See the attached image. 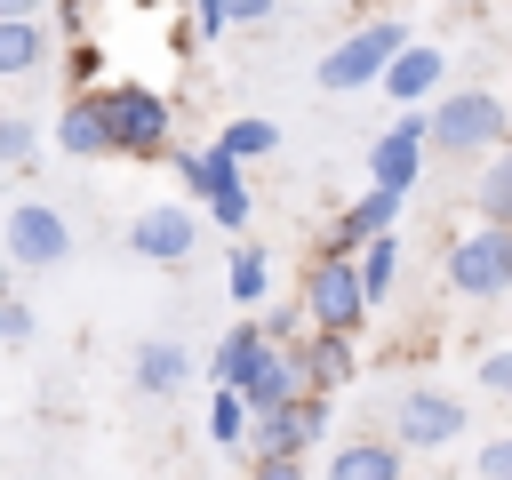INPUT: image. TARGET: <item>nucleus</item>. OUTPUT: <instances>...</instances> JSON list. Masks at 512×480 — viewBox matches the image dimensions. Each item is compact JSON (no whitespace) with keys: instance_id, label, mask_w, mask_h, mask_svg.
<instances>
[{"instance_id":"obj_7","label":"nucleus","mask_w":512,"mask_h":480,"mask_svg":"<svg viewBox=\"0 0 512 480\" xmlns=\"http://www.w3.org/2000/svg\"><path fill=\"white\" fill-rule=\"evenodd\" d=\"M384 440H400L408 456H432V448L464 440V400H456L448 384H408V392L392 400V432H384Z\"/></svg>"},{"instance_id":"obj_17","label":"nucleus","mask_w":512,"mask_h":480,"mask_svg":"<svg viewBox=\"0 0 512 480\" xmlns=\"http://www.w3.org/2000/svg\"><path fill=\"white\" fill-rule=\"evenodd\" d=\"M400 472H408V448L400 440H344L320 480H400Z\"/></svg>"},{"instance_id":"obj_27","label":"nucleus","mask_w":512,"mask_h":480,"mask_svg":"<svg viewBox=\"0 0 512 480\" xmlns=\"http://www.w3.org/2000/svg\"><path fill=\"white\" fill-rule=\"evenodd\" d=\"M32 152H40L32 112H0V168H32Z\"/></svg>"},{"instance_id":"obj_18","label":"nucleus","mask_w":512,"mask_h":480,"mask_svg":"<svg viewBox=\"0 0 512 480\" xmlns=\"http://www.w3.org/2000/svg\"><path fill=\"white\" fill-rule=\"evenodd\" d=\"M296 352H304V384H312V392H344V384L360 376V352H352V336H304Z\"/></svg>"},{"instance_id":"obj_12","label":"nucleus","mask_w":512,"mask_h":480,"mask_svg":"<svg viewBox=\"0 0 512 480\" xmlns=\"http://www.w3.org/2000/svg\"><path fill=\"white\" fill-rule=\"evenodd\" d=\"M440 80H448V48H440V40H408V48L384 64V80H376V88H384L400 112H424V104L440 96Z\"/></svg>"},{"instance_id":"obj_23","label":"nucleus","mask_w":512,"mask_h":480,"mask_svg":"<svg viewBox=\"0 0 512 480\" xmlns=\"http://www.w3.org/2000/svg\"><path fill=\"white\" fill-rule=\"evenodd\" d=\"M208 144H216L224 160H240V168H248V160H264V152L280 144V128H272L264 112H240V120H224V128H216Z\"/></svg>"},{"instance_id":"obj_35","label":"nucleus","mask_w":512,"mask_h":480,"mask_svg":"<svg viewBox=\"0 0 512 480\" xmlns=\"http://www.w3.org/2000/svg\"><path fill=\"white\" fill-rule=\"evenodd\" d=\"M248 480H312L304 456H280V464H248Z\"/></svg>"},{"instance_id":"obj_29","label":"nucleus","mask_w":512,"mask_h":480,"mask_svg":"<svg viewBox=\"0 0 512 480\" xmlns=\"http://www.w3.org/2000/svg\"><path fill=\"white\" fill-rule=\"evenodd\" d=\"M472 472H480V480H512V432H496V440H480V456H472Z\"/></svg>"},{"instance_id":"obj_3","label":"nucleus","mask_w":512,"mask_h":480,"mask_svg":"<svg viewBox=\"0 0 512 480\" xmlns=\"http://www.w3.org/2000/svg\"><path fill=\"white\" fill-rule=\"evenodd\" d=\"M168 168H176V184L192 192V208H208V224H224L232 240L248 232L256 200H248V168H240V160H224L216 144H176Z\"/></svg>"},{"instance_id":"obj_10","label":"nucleus","mask_w":512,"mask_h":480,"mask_svg":"<svg viewBox=\"0 0 512 480\" xmlns=\"http://www.w3.org/2000/svg\"><path fill=\"white\" fill-rule=\"evenodd\" d=\"M400 208H408V192H384V184H368L360 200H344V208L328 216V232H320V256H360L368 240H384V232L400 224Z\"/></svg>"},{"instance_id":"obj_8","label":"nucleus","mask_w":512,"mask_h":480,"mask_svg":"<svg viewBox=\"0 0 512 480\" xmlns=\"http://www.w3.org/2000/svg\"><path fill=\"white\" fill-rule=\"evenodd\" d=\"M0 256H8L16 272H56V264L72 256V224H64V208H48V200H16L8 224H0Z\"/></svg>"},{"instance_id":"obj_5","label":"nucleus","mask_w":512,"mask_h":480,"mask_svg":"<svg viewBox=\"0 0 512 480\" xmlns=\"http://www.w3.org/2000/svg\"><path fill=\"white\" fill-rule=\"evenodd\" d=\"M408 40H416V32H408V16H368V24H352V32H344V40L320 56V72H312V80H320L328 96L376 88V80H384V64H392Z\"/></svg>"},{"instance_id":"obj_32","label":"nucleus","mask_w":512,"mask_h":480,"mask_svg":"<svg viewBox=\"0 0 512 480\" xmlns=\"http://www.w3.org/2000/svg\"><path fill=\"white\" fill-rule=\"evenodd\" d=\"M192 32H200V40H224V32H232V8H224V0H192Z\"/></svg>"},{"instance_id":"obj_28","label":"nucleus","mask_w":512,"mask_h":480,"mask_svg":"<svg viewBox=\"0 0 512 480\" xmlns=\"http://www.w3.org/2000/svg\"><path fill=\"white\" fill-rule=\"evenodd\" d=\"M256 328H264L272 344H304V336H312V320H304V304H296V296L264 304V312H256Z\"/></svg>"},{"instance_id":"obj_14","label":"nucleus","mask_w":512,"mask_h":480,"mask_svg":"<svg viewBox=\"0 0 512 480\" xmlns=\"http://www.w3.org/2000/svg\"><path fill=\"white\" fill-rule=\"evenodd\" d=\"M128 384H136L144 400H176V392L192 384V352H184L176 336H144L136 360H128Z\"/></svg>"},{"instance_id":"obj_26","label":"nucleus","mask_w":512,"mask_h":480,"mask_svg":"<svg viewBox=\"0 0 512 480\" xmlns=\"http://www.w3.org/2000/svg\"><path fill=\"white\" fill-rule=\"evenodd\" d=\"M104 80H112V72H104V48H96V40H72V48H64V96H96Z\"/></svg>"},{"instance_id":"obj_31","label":"nucleus","mask_w":512,"mask_h":480,"mask_svg":"<svg viewBox=\"0 0 512 480\" xmlns=\"http://www.w3.org/2000/svg\"><path fill=\"white\" fill-rule=\"evenodd\" d=\"M480 392L512 400V352H480Z\"/></svg>"},{"instance_id":"obj_39","label":"nucleus","mask_w":512,"mask_h":480,"mask_svg":"<svg viewBox=\"0 0 512 480\" xmlns=\"http://www.w3.org/2000/svg\"><path fill=\"white\" fill-rule=\"evenodd\" d=\"M336 8H376V0H336Z\"/></svg>"},{"instance_id":"obj_2","label":"nucleus","mask_w":512,"mask_h":480,"mask_svg":"<svg viewBox=\"0 0 512 480\" xmlns=\"http://www.w3.org/2000/svg\"><path fill=\"white\" fill-rule=\"evenodd\" d=\"M424 128H432V152H448V160H488L512 144V112L496 88H440L424 104Z\"/></svg>"},{"instance_id":"obj_15","label":"nucleus","mask_w":512,"mask_h":480,"mask_svg":"<svg viewBox=\"0 0 512 480\" xmlns=\"http://www.w3.org/2000/svg\"><path fill=\"white\" fill-rule=\"evenodd\" d=\"M56 152H72V160H104L112 152V136H104V104L96 96H64V112H56Z\"/></svg>"},{"instance_id":"obj_6","label":"nucleus","mask_w":512,"mask_h":480,"mask_svg":"<svg viewBox=\"0 0 512 480\" xmlns=\"http://www.w3.org/2000/svg\"><path fill=\"white\" fill-rule=\"evenodd\" d=\"M440 272H448V288H456L464 304L512 296V224H472V232H456L448 256H440Z\"/></svg>"},{"instance_id":"obj_16","label":"nucleus","mask_w":512,"mask_h":480,"mask_svg":"<svg viewBox=\"0 0 512 480\" xmlns=\"http://www.w3.org/2000/svg\"><path fill=\"white\" fill-rule=\"evenodd\" d=\"M264 352H272V336H264L256 320H232V328L216 336V352H208V384H232V392H240L248 368H256Z\"/></svg>"},{"instance_id":"obj_33","label":"nucleus","mask_w":512,"mask_h":480,"mask_svg":"<svg viewBox=\"0 0 512 480\" xmlns=\"http://www.w3.org/2000/svg\"><path fill=\"white\" fill-rule=\"evenodd\" d=\"M224 8H232V32H264L280 16V0H224Z\"/></svg>"},{"instance_id":"obj_25","label":"nucleus","mask_w":512,"mask_h":480,"mask_svg":"<svg viewBox=\"0 0 512 480\" xmlns=\"http://www.w3.org/2000/svg\"><path fill=\"white\" fill-rule=\"evenodd\" d=\"M248 424H256L248 400H240L232 384H216V392H208V440H216V448H248Z\"/></svg>"},{"instance_id":"obj_9","label":"nucleus","mask_w":512,"mask_h":480,"mask_svg":"<svg viewBox=\"0 0 512 480\" xmlns=\"http://www.w3.org/2000/svg\"><path fill=\"white\" fill-rule=\"evenodd\" d=\"M424 160H432V128H424V112H400V120L368 144V184H384V192H416Z\"/></svg>"},{"instance_id":"obj_13","label":"nucleus","mask_w":512,"mask_h":480,"mask_svg":"<svg viewBox=\"0 0 512 480\" xmlns=\"http://www.w3.org/2000/svg\"><path fill=\"white\" fill-rule=\"evenodd\" d=\"M312 384H304V352L296 344H272L256 368H248V384H240V400H248V416H280V408H296Z\"/></svg>"},{"instance_id":"obj_36","label":"nucleus","mask_w":512,"mask_h":480,"mask_svg":"<svg viewBox=\"0 0 512 480\" xmlns=\"http://www.w3.org/2000/svg\"><path fill=\"white\" fill-rule=\"evenodd\" d=\"M24 16H48V0H0V24H24Z\"/></svg>"},{"instance_id":"obj_20","label":"nucleus","mask_w":512,"mask_h":480,"mask_svg":"<svg viewBox=\"0 0 512 480\" xmlns=\"http://www.w3.org/2000/svg\"><path fill=\"white\" fill-rule=\"evenodd\" d=\"M280 456H312V440H304L296 408H280V416H256V424H248V464H280Z\"/></svg>"},{"instance_id":"obj_30","label":"nucleus","mask_w":512,"mask_h":480,"mask_svg":"<svg viewBox=\"0 0 512 480\" xmlns=\"http://www.w3.org/2000/svg\"><path fill=\"white\" fill-rule=\"evenodd\" d=\"M0 344H32V304L24 296H0Z\"/></svg>"},{"instance_id":"obj_22","label":"nucleus","mask_w":512,"mask_h":480,"mask_svg":"<svg viewBox=\"0 0 512 480\" xmlns=\"http://www.w3.org/2000/svg\"><path fill=\"white\" fill-rule=\"evenodd\" d=\"M472 208H480V224H512V144L480 160V176H472Z\"/></svg>"},{"instance_id":"obj_38","label":"nucleus","mask_w":512,"mask_h":480,"mask_svg":"<svg viewBox=\"0 0 512 480\" xmlns=\"http://www.w3.org/2000/svg\"><path fill=\"white\" fill-rule=\"evenodd\" d=\"M128 8H144V16H152V8H168V0H128Z\"/></svg>"},{"instance_id":"obj_24","label":"nucleus","mask_w":512,"mask_h":480,"mask_svg":"<svg viewBox=\"0 0 512 480\" xmlns=\"http://www.w3.org/2000/svg\"><path fill=\"white\" fill-rule=\"evenodd\" d=\"M352 264H360V288H368V304H384V296L400 288V232H384V240H368V248H360Z\"/></svg>"},{"instance_id":"obj_4","label":"nucleus","mask_w":512,"mask_h":480,"mask_svg":"<svg viewBox=\"0 0 512 480\" xmlns=\"http://www.w3.org/2000/svg\"><path fill=\"white\" fill-rule=\"evenodd\" d=\"M296 304H304V320H312V336H360L368 328V288H360V264L352 256H320L312 248V264H304V280H296Z\"/></svg>"},{"instance_id":"obj_34","label":"nucleus","mask_w":512,"mask_h":480,"mask_svg":"<svg viewBox=\"0 0 512 480\" xmlns=\"http://www.w3.org/2000/svg\"><path fill=\"white\" fill-rule=\"evenodd\" d=\"M48 16H56L64 40H88V0H48Z\"/></svg>"},{"instance_id":"obj_21","label":"nucleus","mask_w":512,"mask_h":480,"mask_svg":"<svg viewBox=\"0 0 512 480\" xmlns=\"http://www.w3.org/2000/svg\"><path fill=\"white\" fill-rule=\"evenodd\" d=\"M48 64V24L24 16V24H0V80H32Z\"/></svg>"},{"instance_id":"obj_1","label":"nucleus","mask_w":512,"mask_h":480,"mask_svg":"<svg viewBox=\"0 0 512 480\" xmlns=\"http://www.w3.org/2000/svg\"><path fill=\"white\" fill-rule=\"evenodd\" d=\"M96 104H104L112 160H168V152H176V104H168L152 80H104Z\"/></svg>"},{"instance_id":"obj_19","label":"nucleus","mask_w":512,"mask_h":480,"mask_svg":"<svg viewBox=\"0 0 512 480\" xmlns=\"http://www.w3.org/2000/svg\"><path fill=\"white\" fill-rule=\"evenodd\" d=\"M224 288H232V304L264 312V304H272V256H264L256 240H232V256H224Z\"/></svg>"},{"instance_id":"obj_11","label":"nucleus","mask_w":512,"mask_h":480,"mask_svg":"<svg viewBox=\"0 0 512 480\" xmlns=\"http://www.w3.org/2000/svg\"><path fill=\"white\" fill-rule=\"evenodd\" d=\"M128 248H136L144 264H192V248H200V216H192L184 200H152V208L128 216Z\"/></svg>"},{"instance_id":"obj_37","label":"nucleus","mask_w":512,"mask_h":480,"mask_svg":"<svg viewBox=\"0 0 512 480\" xmlns=\"http://www.w3.org/2000/svg\"><path fill=\"white\" fill-rule=\"evenodd\" d=\"M0 296H16V264L8 256H0Z\"/></svg>"}]
</instances>
